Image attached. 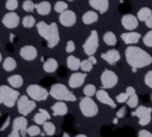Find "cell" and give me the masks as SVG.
<instances>
[{
	"label": "cell",
	"instance_id": "1",
	"mask_svg": "<svg viewBox=\"0 0 152 137\" xmlns=\"http://www.w3.org/2000/svg\"><path fill=\"white\" fill-rule=\"evenodd\" d=\"M125 58L129 67H132V71L135 73L139 68L147 67L152 63V56L145 51L144 49L133 45H128L125 50Z\"/></svg>",
	"mask_w": 152,
	"mask_h": 137
},
{
	"label": "cell",
	"instance_id": "2",
	"mask_svg": "<svg viewBox=\"0 0 152 137\" xmlns=\"http://www.w3.org/2000/svg\"><path fill=\"white\" fill-rule=\"evenodd\" d=\"M36 27L39 36L46 41L48 46L50 49L55 48L59 43V31L56 23L46 24L45 21H38L36 23Z\"/></svg>",
	"mask_w": 152,
	"mask_h": 137
},
{
	"label": "cell",
	"instance_id": "3",
	"mask_svg": "<svg viewBox=\"0 0 152 137\" xmlns=\"http://www.w3.org/2000/svg\"><path fill=\"white\" fill-rule=\"evenodd\" d=\"M50 95L56 100L63 101H76V95L63 83H53L49 91Z\"/></svg>",
	"mask_w": 152,
	"mask_h": 137
},
{
	"label": "cell",
	"instance_id": "4",
	"mask_svg": "<svg viewBox=\"0 0 152 137\" xmlns=\"http://www.w3.org/2000/svg\"><path fill=\"white\" fill-rule=\"evenodd\" d=\"M0 94L4 100V105L7 107H13L20 96L19 92L15 88H13L11 86H6V85L0 86Z\"/></svg>",
	"mask_w": 152,
	"mask_h": 137
},
{
	"label": "cell",
	"instance_id": "5",
	"mask_svg": "<svg viewBox=\"0 0 152 137\" xmlns=\"http://www.w3.org/2000/svg\"><path fill=\"white\" fill-rule=\"evenodd\" d=\"M78 107H80V111L81 113L87 117V118H91V117H95L99 112V108H97V105L96 102L91 99V96H84L81 99L80 104H78Z\"/></svg>",
	"mask_w": 152,
	"mask_h": 137
},
{
	"label": "cell",
	"instance_id": "6",
	"mask_svg": "<svg viewBox=\"0 0 152 137\" xmlns=\"http://www.w3.org/2000/svg\"><path fill=\"white\" fill-rule=\"evenodd\" d=\"M17 107H18V112L21 116H27L36 108V100L31 99L27 94L20 95L17 101Z\"/></svg>",
	"mask_w": 152,
	"mask_h": 137
},
{
	"label": "cell",
	"instance_id": "7",
	"mask_svg": "<svg viewBox=\"0 0 152 137\" xmlns=\"http://www.w3.org/2000/svg\"><path fill=\"white\" fill-rule=\"evenodd\" d=\"M26 94H27L31 99H33V100H36V101H44V100H46L48 96L50 95V93H49L48 89H45L44 87H42V86H39V85H36V83L27 86V88H26Z\"/></svg>",
	"mask_w": 152,
	"mask_h": 137
},
{
	"label": "cell",
	"instance_id": "8",
	"mask_svg": "<svg viewBox=\"0 0 152 137\" xmlns=\"http://www.w3.org/2000/svg\"><path fill=\"white\" fill-rule=\"evenodd\" d=\"M26 129H27V119L25 118V116L17 117L12 122V132L8 136L10 137H19V136L24 137L25 135H27Z\"/></svg>",
	"mask_w": 152,
	"mask_h": 137
},
{
	"label": "cell",
	"instance_id": "9",
	"mask_svg": "<svg viewBox=\"0 0 152 137\" xmlns=\"http://www.w3.org/2000/svg\"><path fill=\"white\" fill-rule=\"evenodd\" d=\"M97 48H99V35L96 30H93L83 44V51L86 55L90 56L96 52Z\"/></svg>",
	"mask_w": 152,
	"mask_h": 137
},
{
	"label": "cell",
	"instance_id": "10",
	"mask_svg": "<svg viewBox=\"0 0 152 137\" xmlns=\"http://www.w3.org/2000/svg\"><path fill=\"white\" fill-rule=\"evenodd\" d=\"M133 116L138 117V122L141 126H145L147 124H150L151 122V116H152V108L148 106H144V105H138L135 111L133 112Z\"/></svg>",
	"mask_w": 152,
	"mask_h": 137
},
{
	"label": "cell",
	"instance_id": "11",
	"mask_svg": "<svg viewBox=\"0 0 152 137\" xmlns=\"http://www.w3.org/2000/svg\"><path fill=\"white\" fill-rule=\"evenodd\" d=\"M100 80H101V85H102V88L104 89H108V88H113L116 86L118 83V75L112 71V70H108V69H104L100 76Z\"/></svg>",
	"mask_w": 152,
	"mask_h": 137
},
{
	"label": "cell",
	"instance_id": "12",
	"mask_svg": "<svg viewBox=\"0 0 152 137\" xmlns=\"http://www.w3.org/2000/svg\"><path fill=\"white\" fill-rule=\"evenodd\" d=\"M58 19H59V23H61L63 26L70 27V26L75 25L77 17H76V13H75L74 11H71V10H65V11H63L62 13H59V18H58Z\"/></svg>",
	"mask_w": 152,
	"mask_h": 137
},
{
	"label": "cell",
	"instance_id": "13",
	"mask_svg": "<svg viewBox=\"0 0 152 137\" xmlns=\"http://www.w3.org/2000/svg\"><path fill=\"white\" fill-rule=\"evenodd\" d=\"M2 25L7 29H14L19 25L20 23V18L17 13H14L13 11H10L8 13H6L4 17H2V20H1Z\"/></svg>",
	"mask_w": 152,
	"mask_h": 137
},
{
	"label": "cell",
	"instance_id": "14",
	"mask_svg": "<svg viewBox=\"0 0 152 137\" xmlns=\"http://www.w3.org/2000/svg\"><path fill=\"white\" fill-rule=\"evenodd\" d=\"M86 77H87V73L86 71H83V73L75 71V73H72L70 75V77L68 80V85H69L70 88H78L84 83Z\"/></svg>",
	"mask_w": 152,
	"mask_h": 137
},
{
	"label": "cell",
	"instance_id": "15",
	"mask_svg": "<svg viewBox=\"0 0 152 137\" xmlns=\"http://www.w3.org/2000/svg\"><path fill=\"white\" fill-rule=\"evenodd\" d=\"M121 25L128 30V31H132V30H135L139 25V19L138 17L133 15V14H124L122 18H121Z\"/></svg>",
	"mask_w": 152,
	"mask_h": 137
},
{
	"label": "cell",
	"instance_id": "16",
	"mask_svg": "<svg viewBox=\"0 0 152 137\" xmlns=\"http://www.w3.org/2000/svg\"><path fill=\"white\" fill-rule=\"evenodd\" d=\"M19 55L25 61H33L37 57L38 51H37V49L33 45H24V46L20 48Z\"/></svg>",
	"mask_w": 152,
	"mask_h": 137
},
{
	"label": "cell",
	"instance_id": "17",
	"mask_svg": "<svg viewBox=\"0 0 152 137\" xmlns=\"http://www.w3.org/2000/svg\"><path fill=\"white\" fill-rule=\"evenodd\" d=\"M120 52L116 50V49H109L108 51L101 54V58L104 60L107 63H109L110 66H114L116 64V62L120 61Z\"/></svg>",
	"mask_w": 152,
	"mask_h": 137
},
{
	"label": "cell",
	"instance_id": "18",
	"mask_svg": "<svg viewBox=\"0 0 152 137\" xmlns=\"http://www.w3.org/2000/svg\"><path fill=\"white\" fill-rule=\"evenodd\" d=\"M96 99L101 102V104H104V105H108V106H110V107H115L116 106V104H115V101L110 98V95L107 93V91L104 89V88H101V89H99V91H96Z\"/></svg>",
	"mask_w": 152,
	"mask_h": 137
},
{
	"label": "cell",
	"instance_id": "19",
	"mask_svg": "<svg viewBox=\"0 0 152 137\" xmlns=\"http://www.w3.org/2000/svg\"><path fill=\"white\" fill-rule=\"evenodd\" d=\"M89 5L100 13H106L109 8V0H89Z\"/></svg>",
	"mask_w": 152,
	"mask_h": 137
},
{
	"label": "cell",
	"instance_id": "20",
	"mask_svg": "<svg viewBox=\"0 0 152 137\" xmlns=\"http://www.w3.org/2000/svg\"><path fill=\"white\" fill-rule=\"evenodd\" d=\"M141 36L139 32H125L121 35V39L124 41V43H126L127 45H133L137 44L140 41Z\"/></svg>",
	"mask_w": 152,
	"mask_h": 137
},
{
	"label": "cell",
	"instance_id": "21",
	"mask_svg": "<svg viewBox=\"0 0 152 137\" xmlns=\"http://www.w3.org/2000/svg\"><path fill=\"white\" fill-rule=\"evenodd\" d=\"M51 110L55 116H64L68 113V105L63 100H57V102L51 106Z\"/></svg>",
	"mask_w": 152,
	"mask_h": 137
},
{
	"label": "cell",
	"instance_id": "22",
	"mask_svg": "<svg viewBox=\"0 0 152 137\" xmlns=\"http://www.w3.org/2000/svg\"><path fill=\"white\" fill-rule=\"evenodd\" d=\"M50 118H51V117H50V113H49L46 110H43V108H40L39 112L33 116V120H34V123L38 124V125H43V124H44L46 120H49Z\"/></svg>",
	"mask_w": 152,
	"mask_h": 137
},
{
	"label": "cell",
	"instance_id": "23",
	"mask_svg": "<svg viewBox=\"0 0 152 137\" xmlns=\"http://www.w3.org/2000/svg\"><path fill=\"white\" fill-rule=\"evenodd\" d=\"M97 19H99V14L96 11H87L82 17V21L86 25H91V24L96 23Z\"/></svg>",
	"mask_w": 152,
	"mask_h": 137
},
{
	"label": "cell",
	"instance_id": "24",
	"mask_svg": "<svg viewBox=\"0 0 152 137\" xmlns=\"http://www.w3.org/2000/svg\"><path fill=\"white\" fill-rule=\"evenodd\" d=\"M36 11L40 15H48L51 11V5L49 1H40L36 5Z\"/></svg>",
	"mask_w": 152,
	"mask_h": 137
},
{
	"label": "cell",
	"instance_id": "25",
	"mask_svg": "<svg viewBox=\"0 0 152 137\" xmlns=\"http://www.w3.org/2000/svg\"><path fill=\"white\" fill-rule=\"evenodd\" d=\"M66 66L70 70H78L81 68V60L70 54L66 58Z\"/></svg>",
	"mask_w": 152,
	"mask_h": 137
},
{
	"label": "cell",
	"instance_id": "26",
	"mask_svg": "<svg viewBox=\"0 0 152 137\" xmlns=\"http://www.w3.org/2000/svg\"><path fill=\"white\" fill-rule=\"evenodd\" d=\"M58 68V62L55 58H48L44 63H43V69L46 73H55Z\"/></svg>",
	"mask_w": 152,
	"mask_h": 137
},
{
	"label": "cell",
	"instance_id": "27",
	"mask_svg": "<svg viewBox=\"0 0 152 137\" xmlns=\"http://www.w3.org/2000/svg\"><path fill=\"white\" fill-rule=\"evenodd\" d=\"M7 81H8V85H10L11 87H13V88H19V87H21L24 80H23V76H21V75L14 74V75L8 76V77H7Z\"/></svg>",
	"mask_w": 152,
	"mask_h": 137
},
{
	"label": "cell",
	"instance_id": "28",
	"mask_svg": "<svg viewBox=\"0 0 152 137\" xmlns=\"http://www.w3.org/2000/svg\"><path fill=\"white\" fill-rule=\"evenodd\" d=\"M2 68L6 71H12L17 68V61L11 56L5 57V60H2Z\"/></svg>",
	"mask_w": 152,
	"mask_h": 137
},
{
	"label": "cell",
	"instance_id": "29",
	"mask_svg": "<svg viewBox=\"0 0 152 137\" xmlns=\"http://www.w3.org/2000/svg\"><path fill=\"white\" fill-rule=\"evenodd\" d=\"M152 14V10L150 7H141L138 13H137V17L139 19V21H145L150 15Z\"/></svg>",
	"mask_w": 152,
	"mask_h": 137
},
{
	"label": "cell",
	"instance_id": "30",
	"mask_svg": "<svg viewBox=\"0 0 152 137\" xmlns=\"http://www.w3.org/2000/svg\"><path fill=\"white\" fill-rule=\"evenodd\" d=\"M103 42L109 45V46H114L116 44V36L114 32L112 31H107L104 35H103Z\"/></svg>",
	"mask_w": 152,
	"mask_h": 137
},
{
	"label": "cell",
	"instance_id": "31",
	"mask_svg": "<svg viewBox=\"0 0 152 137\" xmlns=\"http://www.w3.org/2000/svg\"><path fill=\"white\" fill-rule=\"evenodd\" d=\"M43 130H44L45 135H48V136H53L56 133V126H55V124L51 123V122H49V120H46L43 124Z\"/></svg>",
	"mask_w": 152,
	"mask_h": 137
},
{
	"label": "cell",
	"instance_id": "32",
	"mask_svg": "<svg viewBox=\"0 0 152 137\" xmlns=\"http://www.w3.org/2000/svg\"><path fill=\"white\" fill-rule=\"evenodd\" d=\"M21 24L24 27L30 29V27H33V25H36V19L33 15H25L21 19Z\"/></svg>",
	"mask_w": 152,
	"mask_h": 137
},
{
	"label": "cell",
	"instance_id": "33",
	"mask_svg": "<svg viewBox=\"0 0 152 137\" xmlns=\"http://www.w3.org/2000/svg\"><path fill=\"white\" fill-rule=\"evenodd\" d=\"M26 133H27L28 136L33 137V136H38V135H40L42 131H40V127L38 126V124H34V125L27 126V129H26Z\"/></svg>",
	"mask_w": 152,
	"mask_h": 137
},
{
	"label": "cell",
	"instance_id": "34",
	"mask_svg": "<svg viewBox=\"0 0 152 137\" xmlns=\"http://www.w3.org/2000/svg\"><path fill=\"white\" fill-rule=\"evenodd\" d=\"M93 63H91V61L88 58V60H82L81 61V70H83V71H86V73H89V71H91L93 70Z\"/></svg>",
	"mask_w": 152,
	"mask_h": 137
},
{
	"label": "cell",
	"instance_id": "35",
	"mask_svg": "<svg viewBox=\"0 0 152 137\" xmlns=\"http://www.w3.org/2000/svg\"><path fill=\"white\" fill-rule=\"evenodd\" d=\"M83 93H84V95H87V96H93V95L96 94V87H95L94 85L89 83V85H87V86L83 88Z\"/></svg>",
	"mask_w": 152,
	"mask_h": 137
},
{
	"label": "cell",
	"instance_id": "36",
	"mask_svg": "<svg viewBox=\"0 0 152 137\" xmlns=\"http://www.w3.org/2000/svg\"><path fill=\"white\" fill-rule=\"evenodd\" d=\"M127 105H128V107H132V108H134V107H137L138 106V104H139V98H138V95L137 94H133V95H129V98L127 99Z\"/></svg>",
	"mask_w": 152,
	"mask_h": 137
},
{
	"label": "cell",
	"instance_id": "37",
	"mask_svg": "<svg viewBox=\"0 0 152 137\" xmlns=\"http://www.w3.org/2000/svg\"><path fill=\"white\" fill-rule=\"evenodd\" d=\"M53 10H55L56 12H58V13H62L63 11L68 10V4H66L65 1H57V2L55 4Z\"/></svg>",
	"mask_w": 152,
	"mask_h": 137
},
{
	"label": "cell",
	"instance_id": "38",
	"mask_svg": "<svg viewBox=\"0 0 152 137\" xmlns=\"http://www.w3.org/2000/svg\"><path fill=\"white\" fill-rule=\"evenodd\" d=\"M23 10L26 12H32L33 10H36V5L31 0H25L23 2Z\"/></svg>",
	"mask_w": 152,
	"mask_h": 137
},
{
	"label": "cell",
	"instance_id": "39",
	"mask_svg": "<svg viewBox=\"0 0 152 137\" xmlns=\"http://www.w3.org/2000/svg\"><path fill=\"white\" fill-rule=\"evenodd\" d=\"M5 7L8 11H15L18 8V0H6Z\"/></svg>",
	"mask_w": 152,
	"mask_h": 137
},
{
	"label": "cell",
	"instance_id": "40",
	"mask_svg": "<svg viewBox=\"0 0 152 137\" xmlns=\"http://www.w3.org/2000/svg\"><path fill=\"white\" fill-rule=\"evenodd\" d=\"M142 43L148 46V48H152V30L148 31L144 37H142Z\"/></svg>",
	"mask_w": 152,
	"mask_h": 137
},
{
	"label": "cell",
	"instance_id": "41",
	"mask_svg": "<svg viewBox=\"0 0 152 137\" xmlns=\"http://www.w3.org/2000/svg\"><path fill=\"white\" fill-rule=\"evenodd\" d=\"M128 98H129V95H128V94H127L126 92H124V93H119V94L116 95V98H115V100H116L118 102H120V104H122V102H126Z\"/></svg>",
	"mask_w": 152,
	"mask_h": 137
},
{
	"label": "cell",
	"instance_id": "42",
	"mask_svg": "<svg viewBox=\"0 0 152 137\" xmlns=\"http://www.w3.org/2000/svg\"><path fill=\"white\" fill-rule=\"evenodd\" d=\"M144 81H145V85L150 88H152V70L147 71L145 74V77H144Z\"/></svg>",
	"mask_w": 152,
	"mask_h": 137
},
{
	"label": "cell",
	"instance_id": "43",
	"mask_svg": "<svg viewBox=\"0 0 152 137\" xmlns=\"http://www.w3.org/2000/svg\"><path fill=\"white\" fill-rule=\"evenodd\" d=\"M75 48H76V46H75V42H74V41H71V39H70V41H68V42H66L65 51H66L68 54H72V52L75 51Z\"/></svg>",
	"mask_w": 152,
	"mask_h": 137
},
{
	"label": "cell",
	"instance_id": "44",
	"mask_svg": "<svg viewBox=\"0 0 152 137\" xmlns=\"http://www.w3.org/2000/svg\"><path fill=\"white\" fill-rule=\"evenodd\" d=\"M127 113V108L126 107H120L118 111H116V117L118 118H124Z\"/></svg>",
	"mask_w": 152,
	"mask_h": 137
},
{
	"label": "cell",
	"instance_id": "45",
	"mask_svg": "<svg viewBox=\"0 0 152 137\" xmlns=\"http://www.w3.org/2000/svg\"><path fill=\"white\" fill-rule=\"evenodd\" d=\"M138 135H139L140 137H152V132H150V131H147V130H140V131L138 132Z\"/></svg>",
	"mask_w": 152,
	"mask_h": 137
},
{
	"label": "cell",
	"instance_id": "46",
	"mask_svg": "<svg viewBox=\"0 0 152 137\" xmlns=\"http://www.w3.org/2000/svg\"><path fill=\"white\" fill-rule=\"evenodd\" d=\"M126 93H127L128 95H133V94H135V89H134V87L128 86V87L126 88Z\"/></svg>",
	"mask_w": 152,
	"mask_h": 137
},
{
	"label": "cell",
	"instance_id": "47",
	"mask_svg": "<svg viewBox=\"0 0 152 137\" xmlns=\"http://www.w3.org/2000/svg\"><path fill=\"white\" fill-rule=\"evenodd\" d=\"M145 25H146L148 29H152V14L145 20Z\"/></svg>",
	"mask_w": 152,
	"mask_h": 137
},
{
	"label": "cell",
	"instance_id": "48",
	"mask_svg": "<svg viewBox=\"0 0 152 137\" xmlns=\"http://www.w3.org/2000/svg\"><path fill=\"white\" fill-rule=\"evenodd\" d=\"M10 119H11L10 117H7V118H6V122H5V123L2 124V126L0 127V131H4V130H5V129L8 126V124H10Z\"/></svg>",
	"mask_w": 152,
	"mask_h": 137
},
{
	"label": "cell",
	"instance_id": "49",
	"mask_svg": "<svg viewBox=\"0 0 152 137\" xmlns=\"http://www.w3.org/2000/svg\"><path fill=\"white\" fill-rule=\"evenodd\" d=\"M89 60L91 61V63H93V64H96V63H97V60L95 58V56H94V55H90V56H89Z\"/></svg>",
	"mask_w": 152,
	"mask_h": 137
},
{
	"label": "cell",
	"instance_id": "50",
	"mask_svg": "<svg viewBox=\"0 0 152 137\" xmlns=\"http://www.w3.org/2000/svg\"><path fill=\"white\" fill-rule=\"evenodd\" d=\"M0 104H4V100H2V96H1V94H0Z\"/></svg>",
	"mask_w": 152,
	"mask_h": 137
},
{
	"label": "cell",
	"instance_id": "51",
	"mask_svg": "<svg viewBox=\"0 0 152 137\" xmlns=\"http://www.w3.org/2000/svg\"><path fill=\"white\" fill-rule=\"evenodd\" d=\"M63 136H64V137H69V133H66V132H64V133H63Z\"/></svg>",
	"mask_w": 152,
	"mask_h": 137
},
{
	"label": "cell",
	"instance_id": "52",
	"mask_svg": "<svg viewBox=\"0 0 152 137\" xmlns=\"http://www.w3.org/2000/svg\"><path fill=\"white\" fill-rule=\"evenodd\" d=\"M2 61V55H1V52H0V62Z\"/></svg>",
	"mask_w": 152,
	"mask_h": 137
},
{
	"label": "cell",
	"instance_id": "53",
	"mask_svg": "<svg viewBox=\"0 0 152 137\" xmlns=\"http://www.w3.org/2000/svg\"><path fill=\"white\" fill-rule=\"evenodd\" d=\"M151 100H152V94H151Z\"/></svg>",
	"mask_w": 152,
	"mask_h": 137
},
{
	"label": "cell",
	"instance_id": "54",
	"mask_svg": "<svg viewBox=\"0 0 152 137\" xmlns=\"http://www.w3.org/2000/svg\"><path fill=\"white\" fill-rule=\"evenodd\" d=\"M69 1H74V0H69Z\"/></svg>",
	"mask_w": 152,
	"mask_h": 137
}]
</instances>
